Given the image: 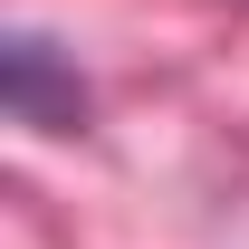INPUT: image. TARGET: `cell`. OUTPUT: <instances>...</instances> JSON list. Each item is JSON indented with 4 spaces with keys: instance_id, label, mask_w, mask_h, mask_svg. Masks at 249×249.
I'll return each mask as SVG.
<instances>
[{
    "instance_id": "6da1fadb",
    "label": "cell",
    "mask_w": 249,
    "mask_h": 249,
    "mask_svg": "<svg viewBox=\"0 0 249 249\" xmlns=\"http://www.w3.org/2000/svg\"><path fill=\"white\" fill-rule=\"evenodd\" d=\"M0 106H10V124H29V134H77L87 124V77L38 29H10L0 38Z\"/></svg>"
}]
</instances>
